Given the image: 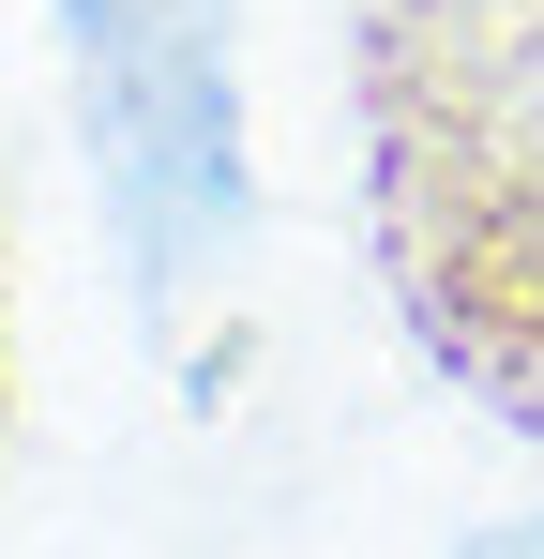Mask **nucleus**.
<instances>
[{"mask_svg": "<svg viewBox=\"0 0 544 559\" xmlns=\"http://www.w3.org/2000/svg\"><path fill=\"white\" fill-rule=\"evenodd\" d=\"M484 559H544V514H530V530H499V545H484Z\"/></svg>", "mask_w": 544, "mask_h": 559, "instance_id": "nucleus-2", "label": "nucleus"}, {"mask_svg": "<svg viewBox=\"0 0 544 559\" xmlns=\"http://www.w3.org/2000/svg\"><path fill=\"white\" fill-rule=\"evenodd\" d=\"M91 106V167L121 197V242L152 287L227 273L243 242V61H227V0H61Z\"/></svg>", "mask_w": 544, "mask_h": 559, "instance_id": "nucleus-1", "label": "nucleus"}]
</instances>
